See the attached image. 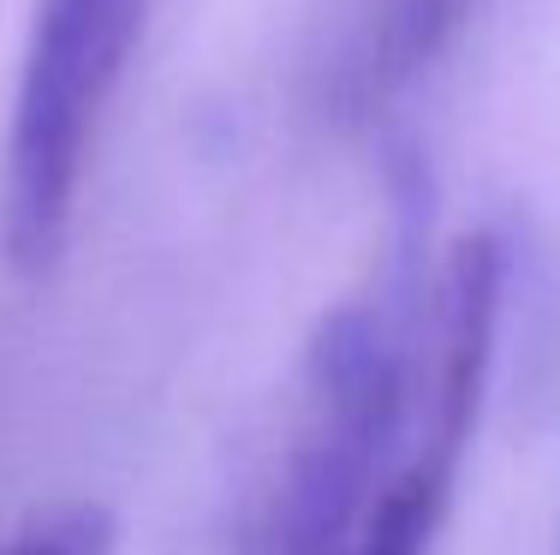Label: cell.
Listing matches in <instances>:
<instances>
[{
  "label": "cell",
  "instance_id": "1",
  "mask_svg": "<svg viewBox=\"0 0 560 555\" xmlns=\"http://www.w3.org/2000/svg\"><path fill=\"white\" fill-rule=\"evenodd\" d=\"M506 251L471 233L435 281L406 263L340 305L238 555H435L495 370Z\"/></svg>",
  "mask_w": 560,
  "mask_h": 555
},
{
  "label": "cell",
  "instance_id": "2",
  "mask_svg": "<svg viewBox=\"0 0 560 555\" xmlns=\"http://www.w3.org/2000/svg\"><path fill=\"white\" fill-rule=\"evenodd\" d=\"M150 0H36L12 90L0 233L12 269L43 275L72 240L96 131L126 84Z\"/></svg>",
  "mask_w": 560,
  "mask_h": 555
},
{
  "label": "cell",
  "instance_id": "3",
  "mask_svg": "<svg viewBox=\"0 0 560 555\" xmlns=\"http://www.w3.org/2000/svg\"><path fill=\"white\" fill-rule=\"evenodd\" d=\"M108 550H114V520L90 501L36 513L12 537H0V555H108Z\"/></svg>",
  "mask_w": 560,
  "mask_h": 555
}]
</instances>
